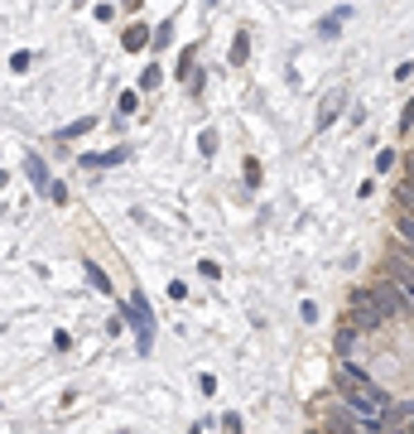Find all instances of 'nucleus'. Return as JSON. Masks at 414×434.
Listing matches in <instances>:
<instances>
[{"label":"nucleus","mask_w":414,"mask_h":434,"mask_svg":"<svg viewBox=\"0 0 414 434\" xmlns=\"http://www.w3.org/2000/svg\"><path fill=\"white\" fill-rule=\"evenodd\" d=\"M140 87H145V92H154V87H159V68H145V78H140Z\"/></svg>","instance_id":"4468645a"},{"label":"nucleus","mask_w":414,"mask_h":434,"mask_svg":"<svg viewBox=\"0 0 414 434\" xmlns=\"http://www.w3.org/2000/svg\"><path fill=\"white\" fill-rule=\"evenodd\" d=\"M390 266L400 270V280H405V285H410V290H414V256H410V251H405V246H400V251L390 256Z\"/></svg>","instance_id":"6e6552de"},{"label":"nucleus","mask_w":414,"mask_h":434,"mask_svg":"<svg viewBox=\"0 0 414 434\" xmlns=\"http://www.w3.org/2000/svg\"><path fill=\"white\" fill-rule=\"evenodd\" d=\"M352 328H357V333L386 328V314L376 309V295H371V290H352Z\"/></svg>","instance_id":"f03ea898"},{"label":"nucleus","mask_w":414,"mask_h":434,"mask_svg":"<svg viewBox=\"0 0 414 434\" xmlns=\"http://www.w3.org/2000/svg\"><path fill=\"white\" fill-rule=\"evenodd\" d=\"M395 232H400V246H405V251L414 256V217L400 213V217H395Z\"/></svg>","instance_id":"9d476101"},{"label":"nucleus","mask_w":414,"mask_h":434,"mask_svg":"<svg viewBox=\"0 0 414 434\" xmlns=\"http://www.w3.org/2000/svg\"><path fill=\"white\" fill-rule=\"evenodd\" d=\"M395 203L405 208V217H414V184H400V189H395Z\"/></svg>","instance_id":"9b49d317"},{"label":"nucleus","mask_w":414,"mask_h":434,"mask_svg":"<svg viewBox=\"0 0 414 434\" xmlns=\"http://www.w3.org/2000/svg\"><path fill=\"white\" fill-rule=\"evenodd\" d=\"M24 174L34 179V189H44V193H48V184H53V179H48V169H44V159H39V155H24Z\"/></svg>","instance_id":"0eeeda50"},{"label":"nucleus","mask_w":414,"mask_h":434,"mask_svg":"<svg viewBox=\"0 0 414 434\" xmlns=\"http://www.w3.org/2000/svg\"><path fill=\"white\" fill-rule=\"evenodd\" d=\"M410 125H414V102H410L405 111H400V130H410Z\"/></svg>","instance_id":"a211bd4d"},{"label":"nucleus","mask_w":414,"mask_h":434,"mask_svg":"<svg viewBox=\"0 0 414 434\" xmlns=\"http://www.w3.org/2000/svg\"><path fill=\"white\" fill-rule=\"evenodd\" d=\"M342 107H347V92H342V87H337V92H327V97H323V107H318V125H332Z\"/></svg>","instance_id":"39448f33"},{"label":"nucleus","mask_w":414,"mask_h":434,"mask_svg":"<svg viewBox=\"0 0 414 434\" xmlns=\"http://www.w3.org/2000/svg\"><path fill=\"white\" fill-rule=\"evenodd\" d=\"M120 159H130V150H125V145H116V150H106V155H82V164H87V169H106V164H120Z\"/></svg>","instance_id":"423d86ee"},{"label":"nucleus","mask_w":414,"mask_h":434,"mask_svg":"<svg viewBox=\"0 0 414 434\" xmlns=\"http://www.w3.org/2000/svg\"><path fill=\"white\" fill-rule=\"evenodd\" d=\"M130 319H135V328H140V347H150L154 328H150V304H145V295H130Z\"/></svg>","instance_id":"20e7f679"},{"label":"nucleus","mask_w":414,"mask_h":434,"mask_svg":"<svg viewBox=\"0 0 414 434\" xmlns=\"http://www.w3.org/2000/svg\"><path fill=\"white\" fill-rule=\"evenodd\" d=\"M140 107V97H135V92H120V111H125V116H130V111Z\"/></svg>","instance_id":"f3484780"},{"label":"nucleus","mask_w":414,"mask_h":434,"mask_svg":"<svg viewBox=\"0 0 414 434\" xmlns=\"http://www.w3.org/2000/svg\"><path fill=\"white\" fill-rule=\"evenodd\" d=\"M145 39H150L145 24H130V29H125V49H145Z\"/></svg>","instance_id":"f8f14e48"},{"label":"nucleus","mask_w":414,"mask_h":434,"mask_svg":"<svg viewBox=\"0 0 414 434\" xmlns=\"http://www.w3.org/2000/svg\"><path fill=\"white\" fill-rule=\"evenodd\" d=\"M371 295H376V309H381L386 319H395V314H405V309H410V300H405V290H395V285H376Z\"/></svg>","instance_id":"7ed1b4c3"},{"label":"nucleus","mask_w":414,"mask_h":434,"mask_svg":"<svg viewBox=\"0 0 414 434\" xmlns=\"http://www.w3.org/2000/svg\"><path fill=\"white\" fill-rule=\"evenodd\" d=\"M246 53H251V44H246V34H241V39H236V49H231V63H241Z\"/></svg>","instance_id":"dca6fc26"},{"label":"nucleus","mask_w":414,"mask_h":434,"mask_svg":"<svg viewBox=\"0 0 414 434\" xmlns=\"http://www.w3.org/2000/svg\"><path fill=\"white\" fill-rule=\"evenodd\" d=\"M44 198H53V203H68V189H63V184H58V179H53V184H48V193H44Z\"/></svg>","instance_id":"2eb2a0df"},{"label":"nucleus","mask_w":414,"mask_h":434,"mask_svg":"<svg viewBox=\"0 0 414 434\" xmlns=\"http://www.w3.org/2000/svg\"><path fill=\"white\" fill-rule=\"evenodd\" d=\"M337 391H342V401H347V410H357L361 420H390L395 415V406H390V396L366 376V372H357V367H342L337 372Z\"/></svg>","instance_id":"f257e3e1"},{"label":"nucleus","mask_w":414,"mask_h":434,"mask_svg":"<svg viewBox=\"0 0 414 434\" xmlns=\"http://www.w3.org/2000/svg\"><path fill=\"white\" fill-rule=\"evenodd\" d=\"M87 280H92V285H97L102 295H106V290H111V280H106V275H102V270H97V266H87Z\"/></svg>","instance_id":"ddd939ff"},{"label":"nucleus","mask_w":414,"mask_h":434,"mask_svg":"<svg viewBox=\"0 0 414 434\" xmlns=\"http://www.w3.org/2000/svg\"><path fill=\"white\" fill-rule=\"evenodd\" d=\"M357 338H361L357 328L342 324V328H337V352H342V357H352V352H357Z\"/></svg>","instance_id":"1a4fd4ad"},{"label":"nucleus","mask_w":414,"mask_h":434,"mask_svg":"<svg viewBox=\"0 0 414 434\" xmlns=\"http://www.w3.org/2000/svg\"><path fill=\"white\" fill-rule=\"evenodd\" d=\"M405 300H410V309H414V290H405Z\"/></svg>","instance_id":"6ab92c4d"}]
</instances>
